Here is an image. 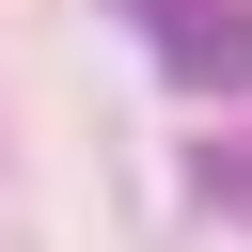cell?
Masks as SVG:
<instances>
[{"instance_id":"2","label":"cell","mask_w":252,"mask_h":252,"mask_svg":"<svg viewBox=\"0 0 252 252\" xmlns=\"http://www.w3.org/2000/svg\"><path fill=\"white\" fill-rule=\"evenodd\" d=\"M126 16H158V0H126Z\"/></svg>"},{"instance_id":"1","label":"cell","mask_w":252,"mask_h":252,"mask_svg":"<svg viewBox=\"0 0 252 252\" xmlns=\"http://www.w3.org/2000/svg\"><path fill=\"white\" fill-rule=\"evenodd\" d=\"M158 63L189 94H236L252 79V0H158Z\"/></svg>"}]
</instances>
